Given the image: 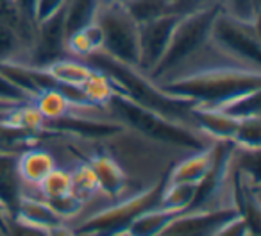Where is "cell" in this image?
I'll return each instance as SVG.
<instances>
[{
    "mask_svg": "<svg viewBox=\"0 0 261 236\" xmlns=\"http://www.w3.org/2000/svg\"><path fill=\"white\" fill-rule=\"evenodd\" d=\"M218 9L220 8L217 6V8H210L204 9V11L181 16L177 20L167 52H165L158 68L150 75V79H160V77L170 73L172 70L181 66L186 59L197 54L210 41L211 23H213V18L218 13Z\"/></svg>",
    "mask_w": 261,
    "mask_h": 236,
    "instance_id": "6da1fadb",
    "label": "cell"
},
{
    "mask_svg": "<svg viewBox=\"0 0 261 236\" xmlns=\"http://www.w3.org/2000/svg\"><path fill=\"white\" fill-rule=\"evenodd\" d=\"M210 40L220 52L250 70H259L257 23L242 22L218 9L211 23Z\"/></svg>",
    "mask_w": 261,
    "mask_h": 236,
    "instance_id": "7a4b0ae2",
    "label": "cell"
},
{
    "mask_svg": "<svg viewBox=\"0 0 261 236\" xmlns=\"http://www.w3.org/2000/svg\"><path fill=\"white\" fill-rule=\"evenodd\" d=\"M97 22L102 29V54L138 68V22L120 6H102Z\"/></svg>",
    "mask_w": 261,
    "mask_h": 236,
    "instance_id": "3957f363",
    "label": "cell"
},
{
    "mask_svg": "<svg viewBox=\"0 0 261 236\" xmlns=\"http://www.w3.org/2000/svg\"><path fill=\"white\" fill-rule=\"evenodd\" d=\"M181 16L161 15L158 18L147 20L138 23V70L145 75H152L154 70L163 59L167 47L170 43L172 33L175 29V23Z\"/></svg>",
    "mask_w": 261,
    "mask_h": 236,
    "instance_id": "277c9868",
    "label": "cell"
},
{
    "mask_svg": "<svg viewBox=\"0 0 261 236\" xmlns=\"http://www.w3.org/2000/svg\"><path fill=\"white\" fill-rule=\"evenodd\" d=\"M217 147H218V142L215 143V145L207 147V149L195 150V152H190V154H186V156H182L181 160L172 165L165 182L200 185V182L210 175V172L213 170L215 163H217V158H218Z\"/></svg>",
    "mask_w": 261,
    "mask_h": 236,
    "instance_id": "5b68a950",
    "label": "cell"
},
{
    "mask_svg": "<svg viewBox=\"0 0 261 236\" xmlns=\"http://www.w3.org/2000/svg\"><path fill=\"white\" fill-rule=\"evenodd\" d=\"M16 160V150H0V218L4 215H15L22 199L23 182L20 179Z\"/></svg>",
    "mask_w": 261,
    "mask_h": 236,
    "instance_id": "8992f818",
    "label": "cell"
},
{
    "mask_svg": "<svg viewBox=\"0 0 261 236\" xmlns=\"http://www.w3.org/2000/svg\"><path fill=\"white\" fill-rule=\"evenodd\" d=\"M18 174L23 185L36 186L41 182V179L58 167L54 154L41 143H33L27 145L25 149L18 150Z\"/></svg>",
    "mask_w": 261,
    "mask_h": 236,
    "instance_id": "52a82bcc",
    "label": "cell"
},
{
    "mask_svg": "<svg viewBox=\"0 0 261 236\" xmlns=\"http://www.w3.org/2000/svg\"><path fill=\"white\" fill-rule=\"evenodd\" d=\"M41 70L48 79L54 81L58 88H77V90H81L84 81L93 72V66L84 59L65 56V58L52 61L50 65H47Z\"/></svg>",
    "mask_w": 261,
    "mask_h": 236,
    "instance_id": "ba28073f",
    "label": "cell"
},
{
    "mask_svg": "<svg viewBox=\"0 0 261 236\" xmlns=\"http://www.w3.org/2000/svg\"><path fill=\"white\" fill-rule=\"evenodd\" d=\"M181 211L167 209L161 206H150L140 211L135 218H130L129 224L123 227L122 234L125 236H160L168 224Z\"/></svg>",
    "mask_w": 261,
    "mask_h": 236,
    "instance_id": "9c48e42d",
    "label": "cell"
},
{
    "mask_svg": "<svg viewBox=\"0 0 261 236\" xmlns=\"http://www.w3.org/2000/svg\"><path fill=\"white\" fill-rule=\"evenodd\" d=\"M16 217L23 218V220L31 222L34 225H40V227L50 229L54 225L63 224V217L38 193H27L22 195L18 202V207L15 211Z\"/></svg>",
    "mask_w": 261,
    "mask_h": 236,
    "instance_id": "30bf717a",
    "label": "cell"
},
{
    "mask_svg": "<svg viewBox=\"0 0 261 236\" xmlns=\"http://www.w3.org/2000/svg\"><path fill=\"white\" fill-rule=\"evenodd\" d=\"M66 54L77 59H88L93 54L102 50V29L98 22L95 20L93 23L77 29L66 36Z\"/></svg>",
    "mask_w": 261,
    "mask_h": 236,
    "instance_id": "8fae6325",
    "label": "cell"
},
{
    "mask_svg": "<svg viewBox=\"0 0 261 236\" xmlns=\"http://www.w3.org/2000/svg\"><path fill=\"white\" fill-rule=\"evenodd\" d=\"M33 104L45 116V120L48 124V122H58L63 120V118H68L70 111H72L73 100H70L66 97L65 90L54 86V88H47V90H41L33 98Z\"/></svg>",
    "mask_w": 261,
    "mask_h": 236,
    "instance_id": "7c38bea8",
    "label": "cell"
},
{
    "mask_svg": "<svg viewBox=\"0 0 261 236\" xmlns=\"http://www.w3.org/2000/svg\"><path fill=\"white\" fill-rule=\"evenodd\" d=\"M118 91L120 90L116 86L115 79L109 73H106L104 70H98L95 66L91 75L81 86V93H83L84 102L93 106H108Z\"/></svg>",
    "mask_w": 261,
    "mask_h": 236,
    "instance_id": "4fadbf2b",
    "label": "cell"
},
{
    "mask_svg": "<svg viewBox=\"0 0 261 236\" xmlns=\"http://www.w3.org/2000/svg\"><path fill=\"white\" fill-rule=\"evenodd\" d=\"M29 47L6 20L0 18V65H29Z\"/></svg>",
    "mask_w": 261,
    "mask_h": 236,
    "instance_id": "5bb4252c",
    "label": "cell"
},
{
    "mask_svg": "<svg viewBox=\"0 0 261 236\" xmlns=\"http://www.w3.org/2000/svg\"><path fill=\"white\" fill-rule=\"evenodd\" d=\"M102 4L100 0H66L63 9L66 33H73L77 29L90 25L97 20Z\"/></svg>",
    "mask_w": 261,
    "mask_h": 236,
    "instance_id": "9a60e30c",
    "label": "cell"
},
{
    "mask_svg": "<svg viewBox=\"0 0 261 236\" xmlns=\"http://www.w3.org/2000/svg\"><path fill=\"white\" fill-rule=\"evenodd\" d=\"M70 175H72V195L81 204L88 202L90 199L100 193L97 174L86 160H79L75 165H72Z\"/></svg>",
    "mask_w": 261,
    "mask_h": 236,
    "instance_id": "2e32d148",
    "label": "cell"
},
{
    "mask_svg": "<svg viewBox=\"0 0 261 236\" xmlns=\"http://www.w3.org/2000/svg\"><path fill=\"white\" fill-rule=\"evenodd\" d=\"M199 185H188V182H165L160 193L158 206L167 207L174 211H185L195 204Z\"/></svg>",
    "mask_w": 261,
    "mask_h": 236,
    "instance_id": "e0dca14e",
    "label": "cell"
},
{
    "mask_svg": "<svg viewBox=\"0 0 261 236\" xmlns=\"http://www.w3.org/2000/svg\"><path fill=\"white\" fill-rule=\"evenodd\" d=\"M41 197L47 202H54L63 197L72 195V175H70V168L66 167H56L52 172H48L41 182L38 185Z\"/></svg>",
    "mask_w": 261,
    "mask_h": 236,
    "instance_id": "ac0fdd59",
    "label": "cell"
},
{
    "mask_svg": "<svg viewBox=\"0 0 261 236\" xmlns=\"http://www.w3.org/2000/svg\"><path fill=\"white\" fill-rule=\"evenodd\" d=\"M259 140H261V120L259 115L249 116L238 120L236 131L232 135L231 143L236 149L242 150H259Z\"/></svg>",
    "mask_w": 261,
    "mask_h": 236,
    "instance_id": "d6986e66",
    "label": "cell"
},
{
    "mask_svg": "<svg viewBox=\"0 0 261 236\" xmlns=\"http://www.w3.org/2000/svg\"><path fill=\"white\" fill-rule=\"evenodd\" d=\"M218 8L242 22L257 23L259 20V0H218Z\"/></svg>",
    "mask_w": 261,
    "mask_h": 236,
    "instance_id": "ffe728a7",
    "label": "cell"
},
{
    "mask_svg": "<svg viewBox=\"0 0 261 236\" xmlns=\"http://www.w3.org/2000/svg\"><path fill=\"white\" fill-rule=\"evenodd\" d=\"M0 229L4 236H48V229L31 224L16 215H4L0 218Z\"/></svg>",
    "mask_w": 261,
    "mask_h": 236,
    "instance_id": "44dd1931",
    "label": "cell"
},
{
    "mask_svg": "<svg viewBox=\"0 0 261 236\" xmlns=\"http://www.w3.org/2000/svg\"><path fill=\"white\" fill-rule=\"evenodd\" d=\"M0 100L11 102V104H22V102H31V97L23 90H20V88L0 70Z\"/></svg>",
    "mask_w": 261,
    "mask_h": 236,
    "instance_id": "7402d4cb",
    "label": "cell"
},
{
    "mask_svg": "<svg viewBox=\"0 0 261 236\" xmlns=\"http://www.w3.org/2000/svg\"><path fill=\"white\" fill-rule=\"evenodd\" d=\"M66 0H34V18L36 22L50 18L65 9Z\"/></svg>",
    "mask_w": 261,
    "mask_h": 236,
    "instance_id": "603a6c76",
    "label": "cell"
},
{
    "mask_svg": "<svg viewBox=\"0 0 261 236\" xmlns=\"http://www.w3.org/2000/svg\"><path fill=\"white\" fill-rule=\"evenodd\" d=\"M48 236H79V234H77V231L72 227V225L63 222V224L54 225V227L48 229Z\"/></svg>",
    "mask_w": 261,
    "mask_h": 236,
    "instance_id": "cb8c5ba5",
    "label": "cell"
},
{
    "mask_svg": "<svg viewBox=\"0 0 261 236\" xmlns=\"http://www.w3.org/2000/svg\"><path fill=\"white\" fill-rule=\"evenodd\" d=\"M9 2H11L13 6H16L20 11H23L25 15H29L34 18V0H9Z\"/></svg>",
    "mask_w": 261,
    "mask_h": 236,
    "instance_id": "d4e9b609",
    "label": "cell"
},
{
    "mask_svg": "<svg viewBox=\"0 0 261 236\" xmlns=\"http://www.w3.org/2000/svg\"><path fill=\"white\" fill-rule=\"evenodd\" d=\"M130 2H133V0H100L102 6H120V8H125Z\"/></svg>",
    "mask_w": 261,
    "mask_h": 236,
    "instance_id": "484cf974",
    "label": "cell"
},
{
    "mask_svg": "<svg viewBox=\"0 0 261 236\" xmlns=\"http://www.w3.org/2000/svg\"><path fill=\"white\" fill-rule=\"evenodd\" d=\"M4 2H6V0H0V4H4Z\"/></svg>",
    "mask_w": 261,
    "mask_h": 236,
    "instance_id": "4316f807",
    "label": "cell"
},
{
    "mask_svg": "<svg viewBox=\"0 0 261 236\" xmlns=\"http://www.w3.org/2000/svg\"><path fill=\"white\" fill-rule=\"evenodd\" d=\"M118 234H120V236H125V234H122V232H118Z\"/></svg>",
    "mask_w": 261,
    "mask_h": 236,
    "instance_id": "83f0119b",
    "label": "cell"
},
{
    "mask_svg": "<svg viewBox=\"0 0 261 236\" xmlns=\"http://www.w3.org/2000/svg\"><path fill=\"white\" fill-rule=\"evenodd\" d=\"M0 236H2V229H0Z\"/></svg>",
    "mask_w": 261,
    "mask_h": 236,
    "instance_id": "f1b7e54d",
    "label": "cell"
},
{
    "mask_svg": "<svg viewBox=\"0 0 261 236\" xmlns=\"http://www.w3.org/2000/svg\"><path fill=\"white\" fill-rule=\"evenodd\" d=\"M2 236H4V234H2Z\"/></svg>",
    "mask_w": 261,
    "mask_h": 236,
    "instance_id": "f546056e",
    "label": "cell"
}]
</instances>
